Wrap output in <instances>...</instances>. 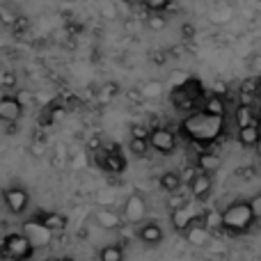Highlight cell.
<instances>
[{"label":"cell","instance_id":"cell-1","mask_svg":"<svg viewBox=\"0 0 261 261\" xmlns=\"http://www.w3.org/2000/svg\"><path fill=\"white\" fill-rule=\"evenodd\" d=\"M222 126H225V117L211 115L206 110L195 113L181 124V133L188 140H193L195 144H211L220 138Z\"/></svg>","mask_w":261,"mask_h":261},{"label":"cell","instance_id":"cell-2","mask_svg":"<svg viewBox=\"0 0 261 261\" xmlns=\"http://www.w3.org/2000/svg\"><path fill=\"white\" fill-rule=\"evenodd\" d=\"M222 213H225V229L229 234H245L257 220L250 202H231Z\"/></svg>","mask_w":261,"mask_h":261},{"label":"cell","instance_id":"cell-3","mask_svg":"<svg viewBox=\"0 0 261 261\" xmlns=\"http://www.w3.org/2000/svg\"><path fill=\"white\" fill-rule=\"evenodd\" d=\"M35 243L30 241V236L25 231L21 234H7L3 239V245H0V252H3V259H12V261H28L35 254Z\"/></svg>","mask_w":261,"mask_h":261},{"label":"cell","instance_id":"cell-4","mask_svg":"<svg viewBox=\"0 0 261 261\" xmlns=\"http://www.w3.org/2000/svg\"><path fill=\"white\" fill-rule=\"evenodd\" d=\"M202 216H204L202 208H199L195 202H188V204H184V206L174 208V211L170 213V222L176 231L184 234V231H188L190 225H195L197 220H202Z\"/></svg>","mask_w":261,"mask_h":261},{"label":"cell","instance_id":"cell-5","mask_svg":"<svg viewBox=\"0 0 261 261\" xmlns=\"http://www.w3.org/2000/svg\"><path fill=\"white\" fill-rule=\"evenodd\" d=\"M3 199H5L7 211L14 213V216H23V213H25V208H28V204H30V195H28V190L21 188V186L5 188Z\"/></svg>","mask_w":261,"mask_h":261},{"label":"cell","instance_id":"cell-6","mask_svg":"<svg viewBox=\"0 0 261 261\" xmlns=\"http://www.w3.org/2000/svg\"><path fill=\"white\" fill-rule=\"evenodd\" d=\"M23 231L30 236V241L35 243V248H46V245H50V241H53V234H55V231H50L48 227H46L44 222L39 220V218H32V220H28L25 225H23Z\"/></svg>","mask_w":261,"mask_h":261},{"label":"cell","instance_id":"cell-7","mask_svg":"<svg viewBox=\"0 0 261 261\" xmlns=\"http://www.w3.org/2000/svg\"><path fill=\"white\" fill-rule=\"evenodd\" d=\"M124 220L128 222V225H142L144 216H147V202H144L142 195L133 193L128 195L126 204H124Z\"/></svg>","mask_w":261,"mask_h":261},{"label":"cell","instance_id":"cell-8","mask_svg":"<svg viewBox=\"0 0 261 261\" xmlns=\"http://www.w3.org/2000/svg\"><path fill=\"white\" fill-rule=\"evenodd\" d=\"M149 142L156 151L161 153H172L176 149V135L170 128H153L149 135Z\"/></svg>","mask_w":261,"mask_h":261},{"label":"cell","instance_id":"cell-9","mask_svg":"<svg viewBox=\"0 0 261 261\" xmlns=\"http://www.w3.org/2000/svg\"><path fill=\"white\" fill-rule=\"evenodd\" d=\"M94 220L96 225L101 227V229L110 231V229H119V227L124 225V216H119L117 211H113V206H99L94 211Z\"/></svg>","mask_w":261,"mask_h":261},{"label":"cell","instance_id":"cell-10","mask_svg":"<svg viewBox=\"0 0 261 261\" xmlns=\"http://www.w3.org/2000/svg\"><path fill=\"white\" fill-rule=\"evenodd\" d=\"M23 115V103L18 96H3L0 99V119L5 124H16Z\"/></svg>","mask_w":261,"mask_h":261},{"label":"cell","instance_id":"cell-11","mask_svg":"<svg viewBox=\"0 0 261 261\" xmlns=\"http://www.w3.org/2000/svg\"><path fill=\"white\" fill-rule=\"evenodd\" d=\"M186 241H188L193 248H206V245L213 241V231L208 229L202 220H197L195 225L188 227V231H186Z\"/></svg>","mask_w":261,"mask_h":261},{"label":"cell","instance_id":"cell-12","mask_svg":"<svg viewBox=\"0 0 261 261\" xmlns=\"http://www.w3.org/2000/svg\"><path fill=\"white\" fill-rule=\"evenodd\" d=\"M99 163L106 172H110V174H122L124 167H126V161H124V156L117 151L115 144H110L106 153H99Z\"/></svg>","mask_w":261,"mask_h":261},{"label":"cell","instance_id":"cell-13","mask_svg":"<svg viewBox=\"0 0 261 261\" xmlns=\"http://www.w3.org/2000/svg\"><path fill=\"white\" fill-rule=\"evenodd\" d=\"M188 188H190V195H193L197 202L206 199L208 195H211V190H213V179H211V174H208V172H204V170H199L197 176L190 181Z\"/></svg>","mask_w":261,"mask_h":261},{"label":"cell","instance_id":"cell-14","mask_svg":"<svg viewBox=\"0 0 261 261\" xmlns=\"http://www.w3.org/2000/svg\"><path fill=\"white\" fill-rule=\"evenodd\" d=\"M138 239L144 245H158L163 241V229L158 222H142L138 227Z\"/></svg>","mask_w":261,"mask_h":261},{"label":"cell","instance_id":"cell-15","mask_svg":"<svg viewBox=\"0 0 261 261\" xmlns=\"http://www.w3.org/2000/svg\"><path fill=\"white\" fill-rule=\"evenodd\" d=\"M37 218H39V220L44 222L50 231H55V234H60V231L67 229V216L60 213V211H44V213H39Z\"/></svg>","mask_w":261,"mask_h":261},{"label":"cell","instance_id":"cell-16","mask_svg":"<svg viewBox=\"0 0 261 261\" xmlns=\"http://www.w3.org/2000/svg\"><path fill=\"white\" fill-rule=\"evenodd\" d=\"M259 138H261V126L259 124H250V126L239 128V142L243 144V147H257Z\"/></svg>","mask_w":261,"mask_h":261},{"label":"cell","instance_id":"cell-17","mask_svg":"<svg viewBox=\"0 0 261 261\" xmlns=\"http://www.w3.org/2000/svg\"><path fill=\"white\" fill-rule=\"evenodd\" d=\"M234 119H236V126L243 128V126H250V124H257V113H254L252 106H245V103H239L234 113Z\"/></svg>","mask_w":261,"mask_h":261},{"label":"cell","instance_id":"cell-18","mask_svg":"<svg viewBox=\"0 0 261 261\" xmlns=\"http://www.w3.org/2000/svg\"><path fill=\"white\" fill-rule=\"evenodd\" d=\"M202 222L213 231V234H216V231L225 229V213L218 211V208H208V211H204Z\"/></svg>","mask_w":261,"mask_h":261},{"label":"cell","instance_id":"cell-19","mask_svg":"<svg viewBox=\"0 0 261 261\" xmlns=\"http://www.w3.org/2000/svg\"><path fill=\"white\" fill-rule=\"evenodd\" d=\"M181 184H184V179H181L179 172H163L161 174V188L165 190L167 195L176 193V190L181 188Z\"/></svg>","mask_w":261,"mask_h":261},{"label":"cell","instance_id":"cell-20","mask_svg":"<svg viewBox=\"0 0 261 261\" xmlns=\"http://www.w3.org/2000/svg\"><path fill=\"white\" fill-rule=\"evenodd\" d=\"M204 110H206V113H211V115H218V117H225V115H227L225 96H218V94L208 96V99L204 101Z\"/></svg>","mask_w":261,"mask_h":261},{"label":"cell","instance_id":"cell-21","mask_svg":"<svg viewBox=\"0 0 261 261\" xmlns=\"http://www.w3.org/2000/svg\"><path fill=\"white\" fill-rule=\"evenodd\" d=\"M99 261H124V248L119 243L103 245L99 252Z\"/></svg>","mask_w":261,"mask_h":261},{"label":"cell","instance_id":"cell-22","mask_svg":"<svg viewBox=\"0 0 261 261\" xmlns=\"http://www.w3.org/2000/svg\"><path fill=\"white\" fill-rule=\"evenodd\" d=\"M117 94H119V85L110 81V83H103V85H101V90L96 92V99H99V103H110Z\"/></svg>","mask_w":261,"mask_h":261},{"label":"cell","instance_id":"cell-23","mask_svg":"<svg viewBox=\"0 0 261 261\" xmlns=\"http://www.w3.org/2000/svg\"><path fill=\"white\" fill-rule=\"evenodd\" d=\"M197 163H199V170L208 172V174H213V172L220 167V158L213 156V153H199Z\"/></svg>","mask_w":261,"mask_h":261},{"label":"cell","instance_id":"cell-24","mask_svg":"<svg viewBox=\"0 0 261 261\" xmlns=\"http://www.w3.org/2000/svg\"><path fill=\"white\" fill-rule=\"evenodd\" d=\"M149 147H151V142H149V138H130V142H128L130 153H133V156H138V158L147 156Z\"/></svg>","mask_w":261,"mask_h":261},{"label":"cell","instance_id":"cell-25","mask_svg":"<svg viewBox=\"0 0 261 261\" xmlns=\"http://www.w3.org/2000/svg\"><path fill=\"white\" fill-rule=\"evenodd\" d=\"M165 25H167V18L163 16L161 12H151L147 16V28L149 30H163Z\"/></svg>","mask_w":261,"mask_h":261},{"label":"cell","instance_id":"cell-26","mask_svg":"<svg viewBox=\"0 0 261 261\" xmlns=\"http://www.w3.org/2000/svg\"><path fill=\"white\" fill-rule=\"evenodd\" d=\"M140 90H142V94L147 96V99H158V96L163 94V85H161V83H156V81H151V83H147V85H142Z\"/></svg>","mask_w":261,"mask_h":261},{"label":"cell","instance_id":"cell-27","mask_svg":"<svg viewBox=\"0 0 261 261\" xmlns=\"http://www.w3.org/2000/svg\"><path fill=\"white\" fill-rule=\"evenodd\" d=\"M94 199H96V204H99V206H113V204H115V193H113V190H99Z\"/></svg>","mask_w":261,"mask_h":261},{"label":"cell","instance_id":"cell-28","mask_svg":"<svg viewBox=\"0 0 261 261\" xmlns=\"http://www.w3.org/2000/svg\"><path fill=\"white\" fill-rule=\"evenodd\" d=\"M184 204H188L186 195H181L179 190H176V193H170V199H167V208H170V211H174V208L184 206Z\"/></svg>","mask_w":261,"mask_h":261},{"label":"cell","instance_id":"cell-29","mask_svg":"<svg viewBox=\"0 0 261 261\" xmlns=\"http://www.w3.org/2000/svg\"><path fill=\"white\" fill-rule=\"evenodd\" d=\"M172 0H147L144 3V7L149 9V12H165L167 7H170Z\"/></svg>","mask_w":261,"mask_h":261},{"label":"cell","instance_id":"cell-30","mask_svg":"<svg viewBox=\"0 0 261 261\" xmlns=\"http://www.w3.org/2000/svg\"><path fill=\"white\" fill-rule=\"evenodd\" d=\"M188 81H190L188 73H184V71H172V73H170V85H172V90H174V87L186 85Z\"/></svg>","mask_w":261,"mask_h":261},{"label":"cell","instance_id":"cell-31","mask_svg":"<svg viewBox=\"0 0 261 261\" xmlns=\"http://www.w3.org/2000/svg\"><path fill=\"white\" fill-rule=\"evenodd\" d=\"M151 130H149L144 124H130V138H149Z\"/></svg>","mask_w":261,"mask_h":261},{"label":"cell","instance_id":"cell-32","mask_svg":"<svg viewBox=\"0 0 261 261\" xmlns=\"http://www.w3.org/2000/svg\"><path fill=\"white\" fill-rule=\"evenodd\" d=\"M48 113H50V117H53V122H62L64 117H67V108H64V106H50L48 108Z\"/></svg>","mask_w":261,"mask_h":261},{"label":"cell","instance_id":"cell-33","mask_svg":"<svg viewBox=\"0 0 261 261\" xmlns=\"http://www.w3.org/2000/svg\"><path fill=\"white\" fill-rule=\"evenodd\" d=\"M0 16H3V23H5V25H14V23L18 21V16L9 12L7 5H3V7H0Z\"/></svg>","mask_w":261,"mask_h":261},{"label":"cell","instance_id":"cell-34","mask_svg":"<svg viewBox=\"0 0 261 261\" xmlns=\"http://www.w3.org/2000/svg\"><path fill=\"white\" fill-rule=\"evenodd\" d=\"M3 87H5V90L16 87V73H14V71H5L3 73Z\"/></svg>","mask_w":261,"mask_h":261},{"label":"cell","instance_id":"cell-35","mask_svg":"<svg viewBox=\"0 0 261 261\" xmlns=\"http://www.w3.org/2000/svg\"><path fill=\"white\" fill-rule=\"evenodd\" d=\"M197 172H199V167H193V165H188L184 172H181V179H184V184H188L190 186V181L197 176Z\"/></svg>","mask_w":261,"mask_h":261},{"label":"cell","instance_id":"cell-36","mask_svg":"<svg viewBox=\"0 0 261 261\" xmlns=\"http://www.w3.org/2000/svg\"><path fill=\"white\" fill-rule=\"evenodd\" d=\"M28 151H30V156L41 158L44 156V151H46V147H44V142H32L30 147H28Z\"/></svg>","mask_w":261,"mask_h":261},{"label":"cell","instance_id":"cell-37","mask_svg":"<svg viewBox=\"0 0 261 261\" xmlns=\"http://www.w3.org/2000/svg\"><path fill=\"white\" fill-rule=\"evenodd\" d=\"M250 206H252L254 218H257V220H261V193H259V195H254V197L250 199Z\"/></svg>","mask_w":261,"mask_h":261},{"label":"cell","instance_id":"cell-38","mask_svg":"<svg viewBox=\"0 0 261 261\" xmlns=\"http://www.w3.org/2000/svg\"><path fill=\"white\" fill-rule=\"evenodd\" d=\"M101 16L103 18H117V7H115V5H103V7H101Z\"/></svg>","mask_w":261,"mask_h":261},{"label":"cell","instance_id":"cell-39","mask_svg":"<svg viewBox=\"0 0 261 261\" xmlns=\"http://www.w3.org/2000/svg\"><path fill=\"white\" fill-rule=\"evenodd\" d=\"M181 37H184V39H193L195 37V25L193 23H184V25H181Z\"/></svg>","mask_w":261,"mask_h":261},{"label":"cell","instance_id":"cell-40","mask_svg":"<svg viewBox=\"0 0 261 261\" xmlns=\"http://www.w3.org/2000/svg\"><path fill=\"white\" fill-rule=\"evenodd\" d=\"M236 174L243 176V179H252V176H254V167H241V170H236Z\"/></svg>","mask_w":261,"mask_h":261},{"label":"cell","instance_id":"cell-41","mask_svg":"<svg viewBox=\"0 0 261 261\" xmlns=\"http://www.w3.org/2000/svg\"><path fill=\"white\" fill-rule=\"evenodd\" d=\"M213 94L225 96L227 94V85H225V83H216V85H213Z\"/></svg>","mask_w":261,"mask_h":261},{"label":"cell","instance_id":"cell-42","mask_svg":"<svg viewBox=\"0 0 261 261\" xmlns=\"http://www.w3.org/2000/svg\"><path fill=\"white\" fill-rule=\"evenodd\" d=\"M18 101H21V103L23 106H28V103H30V99H32V94H30V92H18Z\"/></svg>","mask_w":261,"mask_h":261},{"label":"cell","instance_id":"cell-43","mask_svg":"<svg viewBox=\"0 0 261 261\" xmlns=\"http://www.w3.org/2000/svg\"><path fill=\"white\" fill-rule=\"evenodd\" d=\"M252 69H254V73H257V76H261V53L257 55V58H254V62H252Z\"/></svg>","mask_w":261,"mask_h":261},{"label":"cell","instance_id":"cell-44","mask_svg":"<svg viewBox=\"0 0 261 261\" xmlns=\"http://www.w3.org/2000/svg\"><path fill=\"white\" fill-rule=\"evenodd\" d=\"M208 245H213V248H211V252H225V245H222V243H218V241H211V243H208Z\"/></svg>","mask_w":261,"mask_h":261},{"label":"cell","instance_id":"cell-45","mask_svg":"<svg viewBox=\"0 0 261 261\" xmlns=\"http://www.w3.org/2000/svg\"><path fill=\"white\" fill-rule=\"evenodd\" d=\"M99 144H101L99 138H90V140H87V147H90V149H99Z\"/></svg>","mask_w":261,"mask_h":261},{"label":"cell","instance_id":"cell-46","mask_svg":"<svg viewBox=\"0 0 261 261\" xmlns=\"http://www.w3.org/2000/svg\"><path fill=\"white\" fill-rule=\"evenodd\" d=\"M14 28H16V30H25V28H28V21H25V18H18V21L14 23Z\"/></svg>","mask_w":261,"mask_h":261},{"label":"cell","instance_id":"cell-47","mask_svg":"<svg viewBox=\"0 0 261 261\" xmlns=\"http://www.w3.org/2000/svg\"><path fill=\"white\" fill-rule=\"evenodd\" d=\"M124 3H128V5H144L147 0H124Z\"/></svg>","mask_w":261,"mask_h":261},{"label":"cell","instance_id":"cell-48","mask_svg":"<svg viewBox=\"0 0 261 261\" xmlns=\"http://www.w3.org/2000/svg\"><path fill=\"white\" fill-rule=\"evenodd\" d=\"M153 62L161 64V62H163V55H161V53H153Z\"/></svg>","mask_w":261,"mask_h":261},{"label":"cell","instance_id":"cell-49","mask_svg":"<svg viewBox=\"0 0 261 261\" xmlns=\"http://www.w3.org/2000/svg\"><path fill=\"white\" fill-rule=\"evenodd\" d=\"M53 261H76V259H71V257H58V259H53Z\"/></svg>","mask_w":261,"mask_h":261},{"label":"cell","instance_id":"cell-50","mask_svg":"<svg viewBox=\"0 0 261 261\" xmlns=\"http://www.w3.org/2000/svg\"><path fill=\"white\" fill-rule=\"evenodd\" d=\"M257 124H259V126H261V108L257 110Z\"/></svg>","mask_w":261,"mask_h":261},{"label":"cell","instance_id":"cell-51","mask_svg":"<svg viewBox=\"0 0 261 261\" xmlns=\"http://www.w3.org/2000/svg\"><path fill=\"white\" fill-rule=\"evenodd\" d=\"M257 151H259V156H261V138H259V142H257Z\"/></svg>","mask_w":261,"mask_h":261},{"label":"cell","instance_id":"cell-52","mask_svg":"<svg viewBox=\"0 0 261 261\" xmlns=\"http://www.w3.org/2000/svg\"><path fill=\"white\" fill-rule=\"evenodd\" d=\"M259 101H261V76H259Z\"/></svg>","mask_w":261,"mask_h":261}]
</instances>
